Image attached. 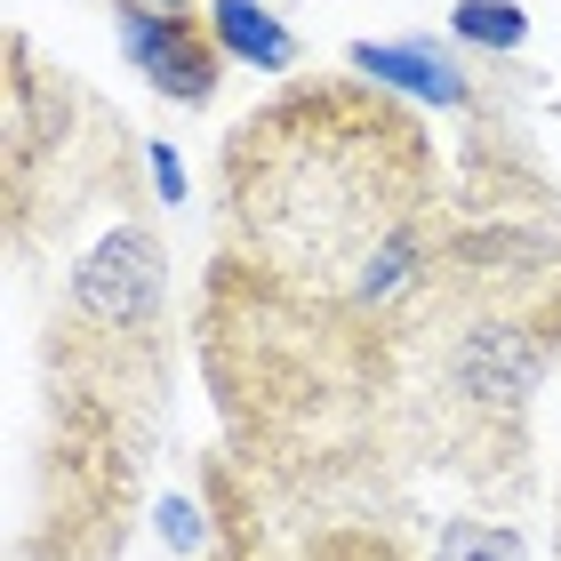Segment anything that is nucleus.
<instances>
[{"mask_svg":"<svg viewBox=\"0 0 561 561\" xmlns=\"http://www.w3.org/2000/svg\"><path fill=\"white\" fill-rule=\"evenodd\" d=\"M121 48L152 72V89L185 96V105H201V96L217 89V41L201 33V24H185V9H169V16L121 9Z\"/></svg>","mask_w":561,"mask_h":561,"instance_id":"20e7f679","label":"nucleus"},{"mask_svg":"<svg viewBox=\"0 0 561 561\" xmlns=\"http://www.w3.org/2000/svg\"><path fill=\"white\" fill-rule=\"evenodd\" d=\"M89 345H145L161 353V241L145 225L96 241V257L72 273L65 305V362H81Z\"/></svg>","mask_w":561,"mask_h":561,"instance_id":"7ed1b4c3","label":"nucleus"},{"mask_svg":"<svg viewBox=\"0 0 561 561\" xmlns=\"http://www.w3.org/2000/svg\"><path fill=\"white\" fill-rule=\"evenodd\" d=\"M442 561H514V529H449Z\"/></svg>","mask_w":561,"mask_h":561,"instance_id":"0eeeda50","label":"nucleus"},{"mask_svg":"<svg viewBox=\"0 0 561 561\" xmlns=\"http://www.w3.org/2000/svg\"><path fill=\"white\" fill-rule=\"evenodd\" d=\"M442 249L433 145L386 89L305 81L249 113L225 145L217 265L273 297L377 321L410 345V313Z\"/></svg>","mask_w":561,"mask_h":561,"instance_id":"f257e3e1","label":"nucleus"},{"mask_svg":"<svg viewBox=\"0 0 561 561\" xmlns=\"http://www.w3.org/2000/svg\"><path fill=\"white\" fill-rule=\"evenodd\" d=\"M410 353L433 449L473 481L514 473L529 393L561 353V241L538 233L449 241L410 313Z\"/></svg>","mask_w":561,"mask_h":561,"instance_id":"f03ea898","label":"nucleus"},{"mask_svg":"<svg viewBox=\"0 0 561 561\" xmlns=\"http://www.w3.org/2000/svg\"><path fill=\"white\" fill-rule=\"evenodd\" d=\"M457 33H473V41H522V16H514V0H466V9H457Z\"/></svg>","mask_w":561,"mask_h":561,"instance_id":"423d86ee","label":"nucleus"},{"mask_svg":"<svg viewBox=\"0 0 561 561\" xmlns=\"http://www.w3.org/2000/svg\"><path fill=\"white\" fill-rule=\"evenodd\" d=\"M217 33H225V48H241L257 65H289V33H280L257 0H217Z\"/></svg>","mask_w":561,"mask_h":561,"instance_id":"39448f33","label":"nucleus"}]
</instances>
